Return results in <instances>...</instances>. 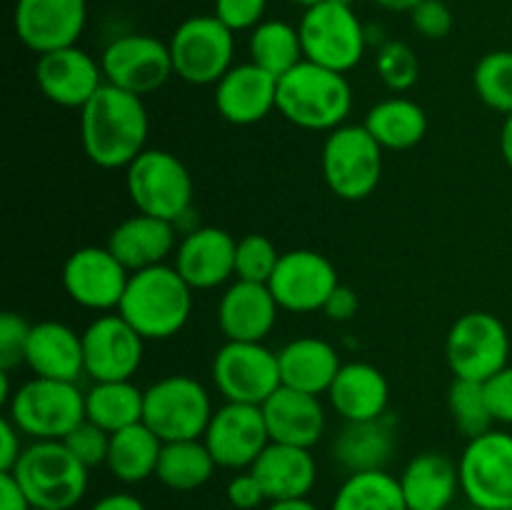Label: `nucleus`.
Segmentation results:
<instances>
[{
	"label": "nucleus",
	"mask_w": 512,
	"mask_h": 510,
	"mask_svg": "<svg viewBox=\"0 0 512 510\" xmlns=\"http://www.w3.org/2000/svg\"><path fill=\"white\" fill-rule=\"evenodd\" d=\"M118 313L145 340H168L188 325L193 313V288L175 265H153L130 273Z\"/></svg>",
	"instance_id": "nucleus-2"
},
{
	"label": "nucleus",
	"mask_w": 512,
	"mask_h": 510,
	"mask_svg": "<svg viewBox=\"0 0 512 510\" xmlns=\"http://www.w3.org/2000/svg\"><path fill=\"white\" fill-rule=\"evenodd\" d=\"M63 443L68 445L70 453L85 465V468H98V465L108 463V450H110V433H105L103 428H98L90 420H83L78 428L70 430L63 438Z\"/></svg>",
	"instance_id": "nucleus-42"
},
{
	"label": "nucleus",
	"mask_w": 512,
	"mask_h": 510,
	"mask_svg": "<svg viewBox=\"0 0 512 510\" xmlns=\"http://www.w3.org/2000/svg\"><path fill=\"white\" fill-rule=\"evenodd\" d=\"M250 473L258 478L268 503H283L308 498L318 480V465L310 448L270 443L250 465Z\"/></svg>",
	"instance_id": "nucleus-26"
},
{
	"label": "nucleus",
	"mask_w": 512,
	"mask_h": 510,
	"mask_svg": "<svg viewBox=\"0 0 512 510\" xmlns=\"http://www.w3.org/2000/svg\"><path fill=\"white\" fill-rule=\"evenodd\" d=\"M215 108L233 125H255L278 110V78L255 63L233 65L215 85Z\"/></svg>",
	"instance_id": "nucleus-22"
},
{
	"label": "nucleus",
	"mask_w": 512,
	"mask_h": 510,
	"mask_svg": "<svg viewBox=\"0 0 512 510\" xmlns=\"http://www.w3.org/2000/svg\"><path fill=\"white\" fill-rule=\"evenodd\" d=\"M375 68H378L380 80L388 85L395 93H405L413 88L420 78V60L415 50L403 40H390L378 50L375 58Z\"/></svg>",
	"instance_id": "nucleus-41"
},
{
	"label": "nucleus",
	"mask_w": 512,
	"mask_h": 510,
	"mask_svg": "<svg viewBox=\"0 0 512 510\" xmlns=\"http://www.w3.org/2000/svg\"><path fill=\"white\" fill-rule=\"evenodd\" d=\"M173 70L190 85H218L233 68L235 33L215 15H193L168 40Z\"/></svg>",
	"instance_id": "nucleus-10"
},
{
	"label": "nucleus",
	"mask_w": 512,
	"mask_h": 510,
	"mask_svg": "<svg viewBox=\"0 0 512 510\" xmlns=\"http://www.w3.org/2000/svg\"><path fill=\"white\" fill-rule=\"evenodd\" d=\"M330 405L345 423L375 420L388 415L390 385L383 370L375 365L353 360L343 363L328 390Z\"/></svg>",
	"instance_id": "nucleus-28"
},
{
	"label": "nucleus",
	"mask_w": 512,
	"mask_h": 510,
	"mask_svg": "<svg viewBox=\"0 0 512 510\" xmlns=\"http://www.w3.org/2000/svg\"><path fill=\"white\" fill-rule=\"evenodd\" d=\"M500 153H503L505 163L512 170V113L505 115V123L500 128Z\"/></svg>",
	"instance_id": "nucleus-52"
},
{
	"label": "nucleus",
	"mask_w": 512,
	"mask_h": 510,
	"mask_svg": "<svg viewBox=\"0 0 512 510\" xmlns=\"http://www.w3.org/2000/svg\"><path fill=\"white\" fill-rule=\"evenodd\" d=\"M280 305L268 283L235 280L218 300V328L225 340L235 343H263L275 328Z\"/></svg>",
	"instance_id": "nucleus-23"
},
{
	"label": "nucleus",
	"mask_w": 512,
	"mask_h": 510,
	"mask_svg": "<svg viewBox=\"0 0 512 510\" xmlns=\"http://www.w3.org/2000/svg\"><path fill=\"white\" fill-rule=\"evenodd\" d=\"M20 438H23V433L5 415L0 420V473H10L15 468V463L20 460V455H23L25 445L20 443Z\"/></svg>",
	"instance_id": "nucleus-49"
},
{
	"label": "nucleus",
	"mask_w": 512,
	"mask_h": 510,
	"mask_svg": "<svg viewBox=\"0 0 512 510\" xmlns=\"http://www.w3.org/2000/svg\"><path fill=\"white\" fill-rule=\"evenodd\" d=\"M415 33L428 40H440L453 30V10L443 0H423L418 8L410 13Z\"/></svg>",
	"instance_id": "nucleus-45"
},
{
	"label": "nucleus",
	"mask_w": 512,
	"mask_h": 510,
	"mask_svg": "<svg viewBox=\"0 0 512 510\" xmlns=\"http://www.w3.org/2000/svg\"><path fill=\"white\" fill-rule=\"evenodd\" d=\"M340 285L338 270L318 250L298 248L280 255L268 288L288 313H318Z\"/></svg>",
	"instance_id": "nucleus-16"
},
{
	"label": "nucleus",
	"mask_w": 512,
	"mask_h": 510,
	"mask_svg": "<svg viewBox=\"0 0 512 510\" xmlns=\"http://www.w3.org/2000/svg\"><path fill=\"white\" fill-rule=\"evenodd\" d=\"M35 83L50 103L60 108L83 110L88 100L103 88L105 75L98 60L78 45L38 55Z\"/></svg>",
	"instance_id": "nucleus-20"
},
{
	"label": "nucleus",
	"mask_w": 512,
	"mask_h": 510,
	"mask_svg": "<svg viewBox=\"0 0 512 510\" xmlns=\"http://www.w3.org/2000/svg\"><path fill=\"white\" fill-rule=\"evenodd\" d=\"M108 248L130 273L163 265L178 250L175 223L153 218V215H130L113 228Z\"/></svg>",
	"instance_id": "nucleus-27"
},
{
	"label": "nucleus",
	"mask_w": 512,
	"mask_h": 510,
	"mask_svg": "<svg viewBox=\"0 0 512 510\" xmlns=\"http://www.w3.org/2000/svg\"><path fill=\"white\" fill-rule=\"evenodd\" d=\"M25 365L35 378L78 383L80 375H85L83 333H75L60 320L33 323L25 345Z\"/></svg>",
	"instance_id": "nucleus-25"
},
{
	"label": "nucleus",
	"mask_w": 512,
	"mask_h": 510,
	"mask_svg": "<svg viewBox=\"0 0 512 510\" xmlns=\"http://www.w3.org/2000/svg\"><path fill=\"white\" fill-rule=\"evenodd\" d=\"M33 323L18 313L0 315V370H13L15 365L25 363V345Z\"/></svg>",
	"instance_id": "nucleus-43"
},
{
	"label": "nucleus",
	"mask_w": 512,
	"mask_h": 510,
	"mask_svg": "<svg viewBox=\"0 0 512 510\" xmlns=\"http://www.w3.org/2000/svg\"><path fill=\"white\" fill-rule=\"evenodd\" d=\"M290 3H295V5H300V8H313V5H320V3H325V0H290Z\"/></svg>",
	"instance_id": "nucleus-55"
},
{
	"label": "nucleus",
	"mask_w": 512,
	"mask_h": 510,
	"mask_svg": "<svg viewBox=\"0 0 512 510\" xmlns=\"http://www.w3.org/2000/svg\"><path fill=\"white\" fill-rule=\"evenodd\" d=\"M335 3H343V5H353V0H335Z\"/></svg>",
	"instance_id": "nucleus-56"
},
{
	"label": "nucleus",
	"mask_w": 512,
	"mask_h": 510,
	"mask_svg": "<svg viewBox=\"0 0 512 510\" xmlns=\"http://www.w3.org/2000/svg\"><path fill=\"white\" fill-rule=\"evenodd\" d=\"M215 468H218V463L210 455L203 438L173 440V443H163L155 478L165 488L178 490V493H190V490L203 488L213 478Z\"/></svg>",
	"instance_id": "nucleus-35"
},
{
	"label": "nucleus",
	"mask_w": 512,
	"mask_h": 510,
	"mask_svg": "<svg viewBox=\"0 0 512 510\" xmlns=\"http://www.w3.org/2000/svg\"><path fill=\"white\" fill-rule=\"evenodd\" d=\"M213 413L205 385L190 375H168L145 388L143 423L163 443L203 438Z\"/></svg>",
	"instance_id": "nucleus-9"
},
{
	"label": "nucleus",
	"mask_w": 512,
	"mask_h": 510,
	"mask_svg": "<svg viewBox=\"0 0 512 510\" xmlns=\"http://www.w3.org/2000/svg\"><path fill=\"white\" fill-rule=\"evenodd\" d=\"M448 510H468V508H448Z\"/></svg>",
	"instance_id": "nucleus-57"
},
{
	"label": "nucleus",
	"mask_w": 512,
	"mask_h": 510,
	"mask_svg": "<svg viewBox=\"0 0 512 510\" xmlns=\"http://www.w3.org/2000/svg\"><path fill=\"white\" fill-rule=\"evenodd\" d=\"M88 510H148L143 500L133 493H108L95 500Z\"/></svg>",
	"instance_id": "nucleus-51"
},
{
	"label": "nucleus",
	"mask_w": 512,
	"mask_h": 510,
	"mask_svg": "<svg viewBox=\"0 0 512 510\" xmlns=\"http://www.w3.org/2000/svg\"><path fill=\"white\" fill-rule=\"evenodd\" d=\"M160 450H163V440L145 423H135L110 435L105 468L120 483H143V480L153 478L155 470H158Z\"/></svg>",
	"instance_id": "nucleus-33"
},
{
	"label": "nucleus",
	"mask_w": 512,
	"mask_h": 510,
	"mask_svg": "<svg viewBox=\"0 0 512 510\" xmlns=\"http://www.w3.org/2000/svg\"><path fill=\"white\" fill-rule=\"evenodd\" d=\"M278 248L268 235L248 233L235 245V280L268 283L280 263Z\"/></svg>",
	"instance_id": "nucleus-40"
},
{
	"label": "nucleus",
	"mask_w": 512,
	"mask_h": 510,
	"mask_svg": "<svg viewBox=\"0 0 512 510\" xmlns=\"http://www.w3.org/2000/svg\"><path fill=\"white\" fill-rule=\"evenodd\" d=\"M33 508L73 510L88 493L85 468L63 440H33L10 470Z\"/></svg>",
	"instance_id": "nucleus-4"
},
{
	"label": "nucleus",
	"mask_w": 512,
	"mask_h": 510,
	"mask_svg": "<svg viewBox=\"0 0 512 510\" xmlns=\"http://www.w3.org/2000/svg\"><path fill=\"white\" fill-rule=\"evenodd\" d=\"M373 3L383 10H390V13H413L423 0H373Z\"/></svg>",
	"instance_id": "nucleus-53"
},
{
	"label": "nucleus",
	"mask_w": 512,
	"mask_h": 510,
	"mask_svg": "<svg viewBox=\"0 0 512 510\" xmlns=\"http://www.w3.org/2000/svg\"><path fill=\"white\" fill-rule=\"evenodd\" d=\"M448 408L455 428L468 440L493 430V413L488 408L483 383H478V380L455 378L448 390Z\"/></svg>",
	"instance_id": "nucleus-38"
},
{
	"label": "nucleus",
	"mask_w": 512,
	"mask_h": 510,
	"mask_svg": "<svg viewBox=\"0 0 512 510\" xmlns=\"http://www.w3.org/2000/svg\"><path fill=\"white\" fill-rule=\"evenodd\" d=\"M85 23H88L85 0H15V35L25 48L38 55L78 43Z\"/></svg>",
	"instance_id": "nucleus-19"
},
{
	"label": "nucleus",
	"mask_w": 512,
	"mask_h": 510,
	"mask_svg": "<svg viewBox=\"0 0 512 510\" xmlns=\"http://www.w3.org/2000/svg\"><path fill=\"white\" fill-rule=\"evenodd\" d=\"M235 245L238 240L223 228L203 225L178 243L173 265L193 290H213L235 278Z\"/></svg>",
	"instance_id": "nucleus-21"
},
{
	"label": "nucleus",
	"mask_w": 512,
	"mask_h": 510,
	"mask_svg": "<svg viewBox=\"0 0 512 510\" xmlns=\"http://www.w3.org/2000/svg\"><path fill=\"white\" fill-rule=\"evenodd\" d=\"M353 110V88L345 73L318 63L295 65L278 78V113L305 130H335Z\"/></svg>",
	"instance_id": "nucleus-3"
},
{
	"label": "nucleus",
	"mask_w": 512,
	"mask_h": 510,
	"mask_svg": "<svg viewBox=\"0 0 512 510\" xmlns=\"http://www.w3.org/2000/svg\"><path fill=\"white\" fill-rule=\"evenodd\" d=\"M268 0H215V18L233 33L253 30L263 23Z\"/></svg>",
	"instance_id": "nucleus-44"
},
{
	"label": "nucleus",
	"mask_w": 512,
	"mask_h": 510,
	"mask_svg": "<svg viewBox=\"0 0 512 510\" xmlns=\"http://www.w3.org/2000/svg\"><path fill=\"white\" fill-rule=\"evenodd\" d=\"M408 510H448L460 490L458 463L443 453H420L400 475Z\"/></svg>",
	"instance_id": "nucleus-30"
},
{
	"label": "nucleus",
	"mask_w": 512,
	"mask_h": 510,
	"mask_svg": "<svg viewBox=\"0 0 512 510\" xmlns=\"http://www.w3.org/2000/svg\"><path fill=\"white\" fill-rule=\"evenodd\" d=\"M330 510H408L400 478L388 470L348 473L335 490Z\"/></svg>",
	"instance_id": "nucleus-36"
},
{
	"label": "nucleus",
	"mask_w": 512,
	"mask_h": 510,
	"mask_svg": "<svg viewBox=\"0 0 512 510\" xmlns=\"http://www.w3.org/2000/svg\"><path fill=\"white\" fill-rule=\"evenodd\" d=\"M125 188L135 210L178 223L193 205V178L178 155L148 148L125 168Z\"/></svg>",
	"instance_id": "nucleus-6"
},
{
	"label": "nucleus",
	"mask_w": 512,
	"mask_h": 510,
	"mask_svg": "<svg viewBox=\"0 0 512 510\" xmlns=\"http://www.w3.org/2000/svg\"><path fill=\"white\" fill-rule=\"evenodd\" d=\"M460 490L475 510L512 508V435L488 430L460 455Z\"/></svg>",
	"instance_id": "nucleus-11"
},
{
	"label": "nucleus",
	"mask_w": 512,
	"mask_h": 510,
	"mask_svg": "<svg viewBox=\"0 0 512 510\" xmlns=\"http://www.w3.org/2000/svg\"><path fill=\"white\" fill-rule=\"evenodd\" d=\"M150 120L140 95L103 83L80 110V143L90 163L103 170L128 168L148 150Z\"/></svg>",
	"instance_id": "nucleus-1"
},
{
	"label": "nucleus",
	"mask_w": 512,
	"mask_h": 510,
	"mask_svg": "<svg viewBox=\"0 0 512 510\" xmlns=\"http://www.w3.org/2000/svg\"><path fill=\"white\" fill-rule=\"evenodd\" d=\"M278 363L283 385L310 395L328 393L335 375L343 368L338 350L328 340L313 338V335L285 343L278 350Z\"/></svg>",
	"instance_id": "nucleus-29"
},
{
	"label": "nucleus",
	"mask_w": 512,
	"mask_h": 510,
	"mask_svg": "<svg viewBox=\"0 0 512 510\" xmlns=\"http://www.w3.org/2000/svg\"><path fill=\"white\" fill-rule=\"evenodd\" d=\"M33 510H53V508H33Z\"/></svg>",
	"instance_id": "nucleus-58"
},
{
	"label": "nucleus",
	"mask_w": 512,
	"mask_h": 510,
	"mask_svg": "<svg viewBox=\"0 0 512 510\" xmlns=\"http://www.w3.org/2000/svg\"><path fill=\"white\" fill-rule=\"evenodd\" d=\"M213 383L228 403L263 405L280 380L278 353L265 343H235L225 340L213 358Z\"/></svg>",
	"instance_id": "nucleus-13"
},
{
	"label": "nucleus",
	"mask_w": 512,
	"mask_h": 510,
	"mask_svg": "<svg viewBox=\"0 0 512 510\" xmlns=\"http://www.w3.org/2000/svg\"><path fill=\"white\" fill-rule=\"evenodd\" d=\"M445 355L455 378L485 383L508 365L510 335L503 320L485 310L460 315L448 333Z\"/></svg>",
	"instance_id": "nucleus-12"
},
{
	"label": "nucleus",
	"mask_w": 512,
	"mask_h": 510,
	"mask_svg": "<svg viewBox=\"0 0 512 510\" xmlns=\"http://www.w3.org/2000/svg\"><path fill=\"white\" fill-rule=\"evenodd\" d=\"M483 388L495 423L512 425V365H505L500 373L485 380Z\"/></svg>",
	"instance_id": "nucleus-46"
},
{
	"label": "nucleus",
	"mask_w": 512,
	"mask_h": 510,
	"mask_svg": "<svg viewBox=\"0 0 512 510\" xmlns=\"http://www.w3.org/2000/svg\"><path fill=\"white\" fill-rule=\"evenodd\" d=\"M100 68L105 83L140 98L160 90L175 75L170 45L145 33H128L110 40L100 55Z\"/></svg>",
	"instance_id": "nucleus-14"
},
{
	"label": "nucleus",
	"mask_w": 512,
	"mask_h": 510,
	"mask_svg": "<svg viewBox=\"0 0 512 510\" xmlns=\"http://www.w3.org/2000/svg\"><path fill=\"white\" fill-rule=\"evenodd\" d=\"M358 310H360L358 293H355L350 285H343V283L330 293L328 303L323 305L325 318L333 320V323H348V320H353L355 315H358Z\"/></svg>",
	"instance_id": "nucleus-48"
},
{
	"label": "nucleus",
	"mask_w": 512,
	"mask_h": 510,
	"mask_svg": "<svg viewBox=\"0 0 512 510\" xmlns=\"http://www.w3.org/2000/svg\"><path fill=\"white\" fill-rule=\"evenodd\" d=\"M260 408L268 425L270 443L313 448L323 438L328 415H325V405L320 403V395L280 385Z\"/></svg>",
	"instance_id": "nucleus-24"
},
{
	"label": "nucleus",
	"mask_w": 512,
	"mask_h": 510,
	"mask_svg": "<svg viewBox=\"0 0 512 510\" xmlns=\"http://www.w3.org/2000/svg\"><path fill=\"white\" fill-rule=\"evenodd\" d=\"M143 403L145 390H140L133 380H103L93 383L85 393V420L113 435L143 423Z\"/></svg>",
	"instance_id": "nucleus-34"
},
{
	"label": "nucleus",
	"mask_w": 512,
	"mask_h": 510,
	"mask_svg": "<svg viewBox=\"0 0 512 510\" xmlns=\"http://www.w3.org/2000/svg\"><path fill=\"white\" fill-rule=\"evenodd\" d=\"M0 510H33V503L13 473H0Z\"/></svg>",
	"instance_id": "nucleus-50"
},
{
	"label": "nucleus",
	"mask_w": 512,
	"mask_h": 510,
	"mask_svg": "<svg viewBox=\"0 0 512 510\" xmlns=\"http://www.w3.org/2000/svg\"><path fill=\"white\" fill-rule=\"evenodd\" d=\"M395 453V423L383 415L375 420L345 423L333 443V455L338 465L348 473L365 470H385Z\"/></svg>",
	"instance_id": "nucleus-31"
},
{
	"label": "nucleus",
	"mask_w": 512,
	"mask_h": 510,
	"mask_svg": "<svg viewBox=\"0 0 512 510\" xmlns=\"http://www.w3.org/2000/svg\"><path fill=\"white\" fill-rule=\"evenodd\" d=\"M503 510H512V508H503Z\"/></svg>",
	"instance_id": "nucleus-59"
},
{
	"label": "nucleus",
	"mask_w": 512,
	"mask_h": 510,
	"mask_svg": "<svg viewBox=\"0 0 512 510\" xmlns=\"http://www.w3.org/2000/svg\"><path fill=\"white\" fill-rule=\"evenodd\" d=\"M248 50L250 63L260 65L275 78H283L288 70L305 60L300 30L285 20H263L258 28L250 30Z\"/></svg>",
	"instance_id": "nucleus-37"
},
{
	"label": "nucleus",
	"mask_w": 512,
	"mask_h": 510,
	"mask_svg": "<svg viewBox=\"0 0 512 510\" xmlns=\"http://www.w3.org/2000/svg\"><path fill=\"white\" fill-rule=\"evenodd\" d=\"M475 95L495 113H512V50L483 55L473 70Z\"/></svg>",
	"instance_id": "nucleus-39"
},
{
	"label": "nucleus",
	"mask_w": 512,
	"mask_h": 510,
	"mask_svg": "<svg viewBox=\"0 0 512 510\" xmlns=\"http://www.w3.org/2000/svg\"><path fill=\"white\" fill-rule=\"evenodd\" d=\"M325 183L340 200L370 198L383 178V148L365 125H340L330 130L320 155Z\"/></svg>",
	"instance_id": "nucleus-7"
},
{
	"label": "nucleus",
	"mask_w": 512,
	"mask_h": 510,
	"mask_svg": "<svg viewBox=\"0 0 512 510\" xmlns=\"http://www.w3.org/2000/svg\"><path fill=\"white\" fill-rule=\"evenodd\" d=\"M298 30L305 60L338 73L353 70L368 48V30L355 15L353 5L335 0H325L305 10Z\"/></svg>",
	"instance_id": "nucleus-8"
},
{
	"label": "nucleus",
	"mask_w": 512,
	"mask_h": 510,
	"mask_svg": "<svg viewBox=\"0 0 512 510\" xmlns=\"http://www.w3.org/2000/svg\"><path fill=\"white\" fill-rule=\"evenodd\" d=\"M60 280L68 298L80 308L110 313L123 300L130 270L110 253L108 245H85L68 255Z\"/></svg>",
	"instance_id": "nucleus-15"
},
{
	"label": "nucleus",
	"mask_w": 512,
	"mask_h": 510,
	"mask_svg": "<svg viewBox=\"0 0 512 510\" xmlns=\"http://www.w3.org/2000/svg\"><path fill=\"white\" fill-rule=\"evenodd\" d=\"M365 128L383 150L415 148L428 133V115L415 100L388 98L375 103L365 115Z\"/></svg>",
	"instance_id": "nucleus-32"
},
{
	"label": "nucleus",
	"mask_w": 512,
	"mask_h": 510,
	"mask_svg": "<svg viewBox=\"0 0 512 510\" xmlns=\"http://www.w3.org/2000/svg\"><path fill=\"white\" fill-rule=\"evenodd\" d=\"M265 510H320L318 505L310 503L308 498L303 500H283V503H270Z\"/></svg>",
	"instance_id": "nucleus-54"
},
{
	"label": "nucleus",
	"mask_w": 512,
	"mask_h": 510,
	"mask_svg": "<svg viewBox=\"0 0 512 510\" xmlns=\"http://www.w3.org/2000/svg\"><path fill=\"white\" fill-rule=\"evenodd\" d=\"M15 428L30 440H63L85 420V393L78 383L30 378L5 405Z\"/></svg>",
	"instance_id": "nucleus-5"
},
{
	"label": "nucleus",
	"mask_w": 512,
	"mask_h": 510,
	"mask_svg": "<svg viewBox=\"0 0 512 510\" xmlns=\"http://www.w3.org/2000/svg\"><path fill=\"white\" fill-rule=\"evenodd\" d=\"M203 440L218 468L248 470L270 445L263 408L225 400L210 418Z\"/></svg>",
	"instance_id": "nucleus-18"
},
{
	"label": "nucleus",
	"mask_w": 512,
	"mask_h": 510,
	"mask_svg": "<svg viewBox=\"0 0 512 510\" xmlns=\"http://www.w3.org/2000/svg\"><path fill=\"white\" fill-rule=\"evenodd\" d=\"M145 338L120 313H103L83 330L85 375L93 383L133 380L143 365Z\"/></svg>",
	"instance_id": "nucleus-17"
},
{
	"label": "nucleus",
	"mask_w": 512,
	"mask_h": 510,
	"mask_svg": "<svg viewBox=\"0 0 512 510\" xmlns=\"http://www.w3.org/2000/svg\"><path fill=\"white\" fill-rule=\"evenodd\" d=\"M225 495H228V503L233 505L235 510H255V508H260L263 503H268V498H265L258 478L250 473V468L238 470V473L230 478Z\"/></svg>",
	"instance_id": "nucleus-47"
}]
</instances>
